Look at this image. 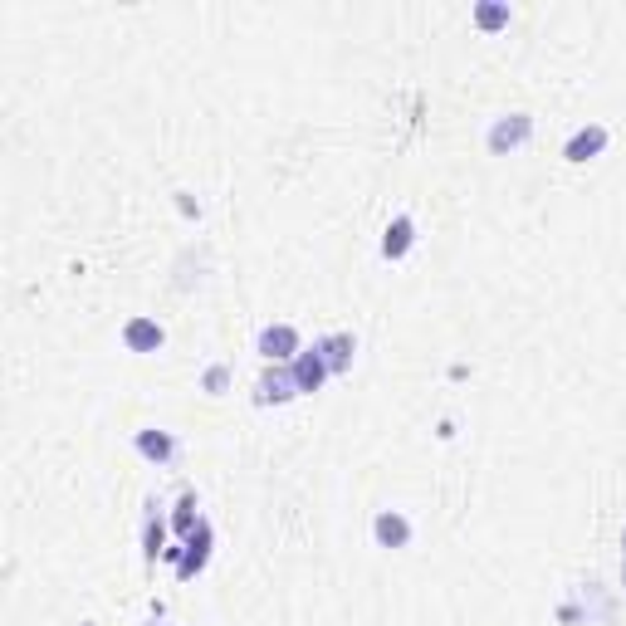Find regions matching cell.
I'll use <instances>...</instances> for the list:
<instances>
[{
	"label": "cell",
	"instance_id": "obj_1",
	"mask_svg": "<svg viewBox=\"0 0 626 626\" xmlns=\"http://www.w3.org/2000/svg\"><path fill=\"white\" fill-rule=\"evenodd\" d=\"M255 353H260L265 362H274V367L294 362L299 353H304V343H299V328H294V323H269V328H260V343H255Z\"/></svg>",
	"mask_w": 626,
	"mask_h": 626
},
{
	"label": "cell",
	"instance_id": "obj_2",
	"mask_svg": "<svg viewBox=\"0 0 626 626\" xmlns=\"http://www.w3.org/2000/svg\"><path fill=\"white\" fill-rule=\"evenodd\" d=\"M534 137V118L529 113H504V118H494L485 142H490L494 157H504V152H514V147H524Z\"/></svg>",
	"mask_w": 626,
	"mask_h": 626
},
{
	"label": "cell",
	"instance_id": "obj_3",
	"mask_svg": "<svg viewBox=\"0 0 626 626\" xmlns=\"http://www.w3.org/2000/svg\"><path fill=\"white\" fill-rule=\"evenodd\" d=\"M211 543H216V534H211V524L201 519L191 534H186V543H181V563H177V578L181 582H191L206 563H211Z\"/></svg>",
	"mask_w": 626,
	"mask_h": 626
},
{
	"label": "cell",
	"instance_id": "obj_4",
	"mask_svg": "<svg viewBox=\"0 0 626 626\" xmlns=\"http://www.w3.org/2000/svg\"><path fill=\"white\" fill-rule=\"evenodd\" d=\"M607 142H612L607 123H587V128H578V133L563 142V157H568V162H592V157L607 152Z\"/></svg>",
	"mask_w": 626,
	"mask_h": 626
},
{
	"label": "cell",
	"instance_id": "obj_5",
	"mask_svg": "<svg viewBox=\"0 0 626 626\" xmlns=\"http://www.w3.org/2000/svg\"><path fill=\"white\" fill-rule=\"evenodd\" d=\"M289 372H294V382H299V397H304V392H318V387L333 377V372H328V358L318 353V343H313V348H304L299 358L289 362Z\"/></svg>",
	"mask_w": 626,
	"mask_h": 626
},
{
	"label": "cell",
	"instance_id": "obj_6",
	"mask_svg": "<svg viewBox=\"0 0 626 626\" xmlns=\"http://www.w3.org/2000/svg\"><path fill=\"white\" fill-rule=\"evenodd\" d=\"M299 397V382H294V372L289 367H274V372H265L260 382H255V402L260 406H284Z\"/></svg>",
	"mask_w": 626,
	"mask_h": 626
},
{
	"label": "cell",
	"instance_id": "obj_7",
	"mask_svg": "<svg viewBox=\"0 0 626 626\" xmlns=\"http://www.w3.org/2000/svg\"><path fill=\"white\" fill-rule=\"evenodd\" d=\"M372 538H377L382 548H406V543H411V519H406L402 509H377Z\"/></svg>",
	"mask_w": 626,
	"mask_h": 626
},
{
	"label": "cell",
	"instance_id": "obj_8",
	"mask_svg": "<svg viewBox=\"0 0 626 626\" xmlns=\"http://www.w3.org/2000/svg\"><path fill=\"white\" fill-rule=\"evenodd\" d=\"M123 343H128V353H157L167 343V333H162L157 318H128L123 323Z\"/></svg>",
	"mask_w": 626,
	"mask_h": 626
},
{
	"label": "cell",
	"instance_id": "obj_9",
	"mask_svg": "<svg viewBox=\"0 0 626 626\" xmlns=\"http://www.w3.org/2000/svg\"><path fill=\"white\" fill-rule=\"evenodd\" d=\"M318 353L328 358V372H333V377H343V372L353 367V358H358V338H353V333H328V338H318Z\"/></svg>",
	"mask_w": 626,
	"mask_h": 626
},
{
	"label": "cell",
	"instance_id": "obj_10",
	"mask_svg": "<svg viewBox=\"0 0 626 626\" xmlns=\"http://www.w3.org/2000/svg\"><path fill=\"white\" fill-rule=\"evenodd\" d=\"M137 450H142V460H152V465H172V460H177V441H172V431H157V426L137 431Z\"/></svg>",
	"mask_w": 626,
	"mask_h": 626
},
{
	"label": "cell",
	"instance_id": "obj_11",
	"mask_svg": "<svg viewBox=\"0 0 626 626\" xmlns=\"http://www.w3.org/2000/svg\"><path fill=\"white\" fill-rule=\"evenodd\" d=\"M411 245H416V221H411V216H397V221L382 230V255H387V260L411 255Z\"/></svg>",
	"mask_w": 626,
	"mask_h": 626
},
{
	"label": "cell",
	"instance_id": "obj_12",
	"mask_svg": "<svg viewBox=\"0 0 626 626\" xmlns=\"http://www.w3.org/2000/svg\"><path fill=\"white\" fill-rule=\"evenodd\" d=\"M142 553H147V563H157L167 553V529L157 514H147V524H142Z\"/></svg>",
	"mask_w": 626,
	"mask_h": 626
},
{
	"label": "cell",
	"instance_id": "obj_13",
	"mask_svg": "<svg viewBox=\"0 0 626 626\" xmlns=\"http://www.w3.org/2000/svg\"><path fill=\"white\" fill-rule=\"evenodd\" d=\"M475 25L480 30H504L509 25V5H499V0H485V5H475Z\"/></svg>",
	"mask_w": 626,
	"mask_h": 626
},
{
	"label": "cell",
	"instance_id": "obj_14",
	"mask_svg": "<svg viewBox=\"0 0 626 626\" xmlns=\"http://www.w3.org/2000/svg\"><path fill=\"white\" fill-rule=\"evenodd\" d=\"M196 524H201V514H196V494H186V499L177 504V514H172V529L186 538L191 529H196Z\"/></svg>",
	"mask_w": 626,
	"mask_h": 626
},
{
	"label": "cell",
	"instance_id": "obj_15",
	"mask_svg": "<svg viewBox=\"0 0 626 626\" xmlns=\"http://www.w3.org/2000/svg\"><path fill=\"white\" fill-rule=\"evenodd\" d=\"M201 387H206V392H225V387H230V367H221V362H216V367H206Z\"/></svg>",
	"mask_w": 626,
	"mask_h": 626
},
{
	"label": "cell",
	"instance_id": "obj_16",
	"mask_svg": "<svg viewBox=\"0 0 626 626\" xmlns=\"http://www.w3.org/2000/svg\"><path fill=\"white\" fill-rule=\"evenodd\" d=\"M622 553H626V524H622Z\"/></svg>",
	"mask_w": 626,
	"mask_h": 626
},
{
	"label": "cell",
	"instance_id": "obj_17",
	"mask_svg": "<svg viewBox=\"0 0 626 626\" xmlns=\"http://www.w3.org/2000/svg\"><path fill=\"white\" fill-rule=\"evenodd\" d=\"M622 587H626V563H622Z\"/></svg>",
	"mask_w": 626,
	"mask_h": 626
}]
</instances>
